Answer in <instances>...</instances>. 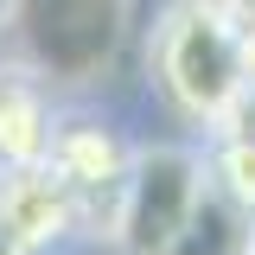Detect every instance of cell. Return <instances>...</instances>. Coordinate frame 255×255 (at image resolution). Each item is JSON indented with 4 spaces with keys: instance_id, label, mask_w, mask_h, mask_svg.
I'll use <instances>...</instances> for the list:
<instances>
[{
    "instance_id": "1",
    "label": "cell",
    "mask_w": 255,
    "mask_h": 255,
    "mask_svg": "<svg viewBox=\"0 0 255 255\" xmlns=\"http://www.w3.org/2000/svg\"><path fill=\"white\" fill-rule=\"evenodd\" d=\"M255 26L249 0H172L147 38V70L179 122L204 128L211 140L249 128V77L243 38Z\"/></svg>"
},
{
    "instance_id": "2",
    "label": "cell",
    "mask_w": 255,
    "mask_h": 255,
    "mask_svg": "<svg viewBox=\"0 0 255 255\" xmlns=\"http://www.w3.org/2000/svg\"><path fill=\"white\" fill-rule=\"evenodd\" d=\"M211 185V153L185 140H147L128 159L122 198L109 217V243L122 255H166Z\"/></svg>"
},
{
    "instance_id": "3",
    "label": "cell",
    "mask_w": 255,
    "mask_h": 255,
    "mask_svg": "<svg viewBox=\"0 0 255 255\" xmlns=\"http://www.w3.org/2000/svg\"><path fill=\"white\" fill-rule=\"evenodd\" d=\"M6 26L19 32V58L51 90H83L115 64L128 0H6Z\"/></svg>"
},
{
    "instance_id": "4",
    "label": "cell",
    "mask_w": 255,
    "mask_h": 255,
    "mask_svg": "<svg viewBox=\"0 0 255 255\" xmlns=\"http://www.w3.org/2000/svg\"><path fill=\"white\" fill-rule=\"evenodd\" d=\"M128 159H134V147H128L115 128L90 122V115H58L51 147H45V166L77 198L83 236H109V217H115V198H122V179H128Z\"/></svg>"
},
{
    "instance_id": "5",
    "label": "cell",
    "mask_w": 255,
    "mask_h": 255,
    "mask_svg": "<svg viewBox=\"0 0 255 255\" xmlns=\"http://www.w3.org/2000/svg\"><path fill=\"white\" fill-rule=\"evenodd\" d=\"M0 217L13 223V236L26 243L32 255L58 249L70 236H83V217H77V198L64 191V179L38 159V166H13L0 172Z\"/></svg>"
},
{
    "instance_id": "6",
    "label": "cell",
    "mask_w": 255,
    "mask_h": 255,
    "mask_svg": "<svg viewBox=\"0 0 255 255\" xmlns=\"http://www.w3.org/2000/svg\"><path fill=\"white\" fill-rule=\"evenodd\" d=\"M51 128H58L51 83L26 58H0V172L38 166L51 147Z\"/></svg>"
},
{
    "instance_id": "7",
    "label": "cell",
    "mask_w": 255,
    "mask_h": 255,
    "mask_svg": "<svg viewBox=\"0 0 255 255\" xmlns=\"http://www.w3.org/2000/svg\"><path fill=\"white\" fill-rule=\"evenodd\" d=\"M166 255H255V211L236 204V198L211 179L204 198H198V211L185 217V230L172 236Z\"/></svg>"
},
{
    "instance_id": "8",
    "label": "cell",
    "mask_w": 255,
    "mask_h": 255,
    "mask_svg": "<svg viewBox=\"0 0 255 255\" xmlns=\"http://www.w3.org/2000/svg\"><path fill=\"white\" fill-rule=\"evenodd\" d=\"M0 255H32L26 243H19V236H13V223H6V217H0Z\"/></svg>"
},
{
    "instance_id": "9",
    "label": "cell",
    "mask_w": 255,
    "mask_h": 255,
    "mask_svg": "<svg viewBox=\"0 0 255 255\" xmlns=\"http://www.w3.org/2000/svg\"><path fill=\"white\" fill-rule=\"evenodd\" d=\"M0 26H6V0H0Z\"/></svg>"
}]
</instances>
